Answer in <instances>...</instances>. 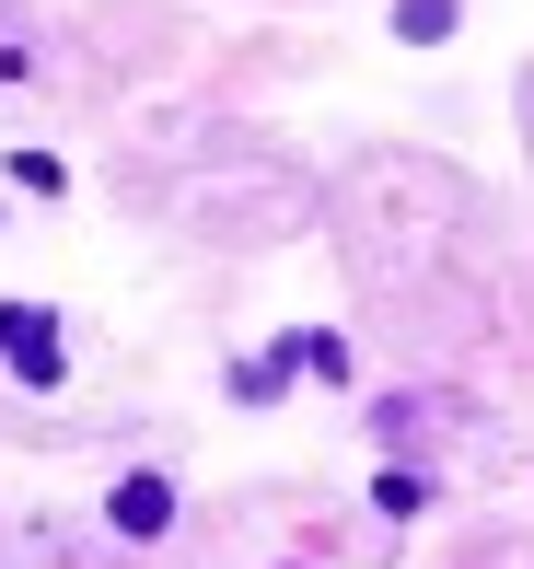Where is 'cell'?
Instances as JSON below:
<instances>
[{
    "mask_svg": "<svg viewBox=\"0 0 534 569\" xmlns=\"http://www.w3.org/2000/svg\"><path fill=\"white\" fill-rule=\"evenodd\" d=\"M0 360H12L23 383H36V396H59V315H36V302H0Z\"/></svg>",
    "mask_w": 534,
    "mask_h": 569,
    "instance_id": "cell-1",
    "label": "cell"
},
{
    "mask_svg": "<svg viewBox=\"0 0 534 569\" xmlns=\"http://www.w3.org/2000/svg\"><path fill=\"white\" fill-rule=\"evenodd\" d=\"M105 511H117V535H140V547H151V535L174 523V477H117Z\"/></svg>",
    "mask_w": 534,
    "mask_h": 569,
    "instance_id": "cell-2",
    "label": "cell"
},
{
    "mask_svg": "<svg viewBox=\"0 0 534 569\" xmlns=\"http://www.w3.org/2000/svg\"><path fill=\"white\" fill-rule=\"evenodd\" d=\"M279 372H314V383H349V338H325V326H314V338H291V349H279Z\"/></svg>",
    "mask_w": 534,
    "mask_h": 569,
    "instance_id": "cell-3",
    "label": "cell"
},
{
    "mask_svg": "<svg viewBox=\"0 0 534 569\" xmlns=\"http://www.w3.org/2000/svg\"><path fill=\"white\" fill-rule=\"evenodd\" d=\"M453 23H465V12H453V0H395V36H406V47H442Z\"/></svg>",
    "mask_w": 534,
    "mask_h": 569,
    "instance_id": "cell-4",
    "label": "cell"
}]
</instances>
